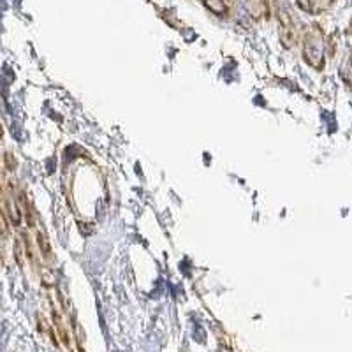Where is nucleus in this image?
Wrapping results in <instances>:
<instances>
[{
  "label": "nucleus",
  "instance_id": "obj_1",
  "mask_svg": "<svg viewBox=\"0 0 352 352\" xmlns=\"http://www.w3.org/2000/svg\"><path fill=\"white\" fill-rule=\"evenodd\" d=\"M322 35L319 30H314L306 34L305 39V60L315 67V69H322L324 65V51H322Z\"/></svg>",
  "mask_w": 352,
  "mask_h": 352
},
{
  "label": "nucleus",
  "instance_id": "obj_2",
  "mask_svg": "<svg viewBox=\"0 0 352 352\" xmlns=\"http://www.w3.org/2000/svg\"><path fill=\"white\" fill-rule=\"evenodd\" d=\"M278 18H280V39H282L283 46L291 48L294 44V39H296V34H294V25H292V19L285 11H280L278 13Z\"/></svg>",
  "mask_w": 352,
  "mask_h": 352
},
{
  "label": "nucleus",
  "instance_id": "obj_3",
  "mask_svg": "<svg viewBox=\"0 0 352 352\" xmlns=\"http://www.w3.org/2000/svg\"><path fill=\"white\" fill-rule=\"evenodd\" d=\"M203 4L218 16H226L227 14V5L224 0H203Z\"/></svg>",
  "mask_w": 352,
  "mask_h": 352
},
{
  "label": "nucleus",
  "instance_id": "obj_4",
  "mask_svg": "<svg viewBox=\"0 0 352 352\" xmlns=\"http://www.w3.org/2000/svg\"><path fill=\"white\" fill-rule=\"evenodd\" d=\"M37 243H39V248H41L42 255L50 261L51 259V246H50V241L46 240V236H44L42 232H37Z\"/></svg>",
  "mask_w": 352,
  "mask_h": 352
},
{
  "label": "nucleus",
  "instance_id": "obj_5",
  "mask_svg": "<svg viewBox=\"0 0 352 352\" xmlns=\"http://www.w3.org/2000/svg\"><path fill=\"white\" fill-rule=\"evenodd\" d=\"M5 210H7V213H9V217H11V222H13L14 226H18L19 220H21V215H19L18 206H16V204H14V203H7Z\"/></svg>",
  "mask_w": 352,
  "mask_h": 352
},
{
  "label": "nucleus",
  "instance_id": "obj_6",
  "mask_svg": "<svg viewBox=\"0 0 352 352\" xmlns=\"http://www.w3.org/2000/svg\"><path fill=\"white\" fill-rule=\"evenodd\" d=\"M14 255H16L18 266H23V250H21V243L18 240L14 241Z\"/></svg>",
  "mask_w": 352,
  "mask_h": 352
},
{
  "label": "nucleus",
  "instance_id": "obj_7",
  "mask_svg": "<svg viewBox=\"0 0 352 352\" xmlns=\"http://www.w3.org/2000/svg\"><path fill=\"white\" fill-rule=\"evenodd\" d=\"M298 7L305 13H312L314 11V4H312V0H296Z\"/></svg>",
  "mask_w": 352,
  "mask_h": 352
},
{
  "label": "nucleus",
  "instance_id": "obj_8",
  "mask_svg": "<svg viewBox=\"0 0 352 352\" xmlns=\"http://www.w3.org/2000/svg\"><path fill=\"white\" fill-rule=\"evenodd\" d=\"M4 160H5V167H7L9 171H14V167H16V158H14V155H11V153H5Z\"/></svg>",
  "mask_w": 352,
  "mask_h": 352
},
{
  "label": "nucleus",
  "instance_id": "obj_9",
  "mask_svg": "<svg viewBox=\"0 0 352 352\" xmlns=\"http://www.w3.org/2000/svg\"><path fill=\"white\" fill-rule=\"evenodd\" d=\"M0 234H7V222H5L2 210H0Z\"/></svg>",
  "mask_w": 352,
  "mask_h": 352
},
{
  "label": "nucleus",
  "instance_id": "obj_10",
  "mask_svg": "<svg viewBox=\"0 0 352 352\" xmlns=\"http://www.w3.org/2000/svg\"><path fill=\"white\" fill-rule=\"evenodd\" d=\"M44 280H46V282H44L46 285H51V283L55 282V277H53V273H46L44 275Z\"/></svg>",
  "mask_w": 352,
  "mask_h": 352
},
{
  "label": "nucleus",
  "instance_id": "obj_11",
  "mask_svg": "<svg viewBox=\"0 0 352 352\" xmlns=\"http://www.w3.org/2000/svg\"><path fill=\"white\" fill-rule=\"evenodd\" d=\"M4 136V129H2V123H0V138Z\"/></svg>",
  "mask_w": 352,
  "mask_h": 352
}]
</instances>
